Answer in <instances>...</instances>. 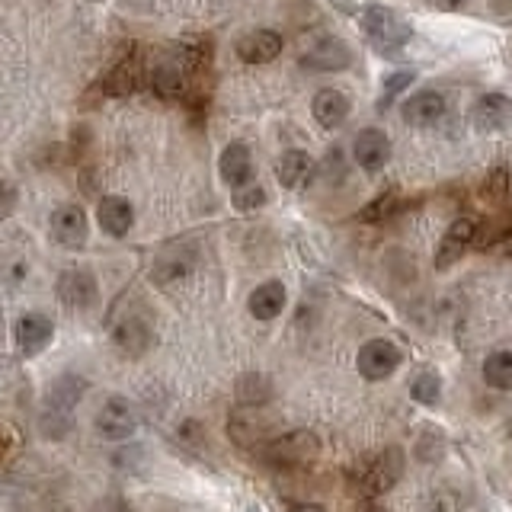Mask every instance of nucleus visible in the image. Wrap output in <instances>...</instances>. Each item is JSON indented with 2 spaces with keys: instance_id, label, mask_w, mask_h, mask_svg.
<instances>
[{
  "instance_id": "f257e3e1",
  "label": "nucleus",
  "mask_w": 512,
  "mask_h": 512,
  "mask_svg": "<svg viewBox=\"0 0 512 512\" xmlns=\"http://www.w3.org/2000/svg\"><path fill=\"white\" fill-rule=\"evenodd\" d=\"M362 26H365L368 42H372L375 52H381V55L400 52V48H404L413 36L410 23L400 20V16L388 7H368L362 16Z\"/></svg>"
},
{
  "instance_id": "f03ea898",
  "label": "nucleus",
  "mask_w": 512,
  "mask_h": 512,
  "mask_svg": "<svg viewBox=\"0 0 512 512\" xmlns=\"http://www.w3.org/2000/svg\"><path fill=\"white\" fill-rule=\"evenodd\" d=\"M317 436L308 429H295V432H285V436L272 439L260 448V455L266 464L272 468H301V464H308L314 455H317Z\"/></svg>"
},
{
  "instance_id": "7ed1b4c3",
  "label": "nucleus",
  "mask_w": 512,
  "mask_h": 512,
  "mask_svg": "<svg viewBox=\"0 0 512 512\" xmlns=\"http://www.w3.org/2000/svg\"><path fill=\"white\" fill-rule=\"evenodd\" d=\"M400 474H404V452H400V448H384V452L375 461H368V468L362 471L359 490L365 496H381L397 484Z\"/></svg>"
},
{
  "instance_id": "20e7f679",
  "label": "nucleus",
  "mask_w": 512,
  "mask_h": 512,
  "mask_svg": "<svg viewBox=\"0 0 512 512\" xmlns=\"http://www.w3.org/2000/svg\"><path fill=\"white\" fill-rule=\"evenodd\" d=\"M400 349L391 343V340H368L362 349H359V375L365 381H384V378H391L397 368H400Z\"/></svg>"
},
{
  "instance_id": "39448f33",
  "label": "nucleus",
  "mask_w": 512,
  "mask_h": 512,
  "mask_svg": "<svg viewBox=\"0 0 512 512\" xmlns=\"http://www.w3.org/2000/svg\"><path fill=\"white\" fill-rule=\"evenodd\" d=\"M96 429H100V436L109 439V442L132 439L135 429H138L132 404H128L125 397H109L106 404L96 410Z\"/></svg>"
},
{
  "instance_id": "423d86ee",
  "label": "nucleus",
  "mask_w": 512,
  "mask_h": 512,
  "mask_svg": "<svg viewBox=\"0 0 512 512\" xmlns=\"http://www.w3.org/2000/svg\"><path fill=\"white\" fill-rule=\"evenodd\" d=\"M352 157L365 173H378L391 157V141L381 128H362L352 141Z\"/></svg>"
},
{
  "instance_id": "0eeeda50",
  "label": "nucleus",
  "mask_w": 512,
  "mask_h": 512,
  "mask_svg": "<svg viewBox=\"0 0 512 512\" xmlns=\"http://www.w3.org/2000/svg\"><path fill=\"white\" fill-rule=\"evenodd\" d=\"M52 237L61 247H84L87 244V212L80 205H58L52 212Z\"/></svg>"
},
{
  "instance_id": "6e6552de",
  "label": "nucleus",
  "mask_w": 512,
  "mask_h": 512,
  "mask_svg": "<svg viewBox=\"0 0 512 512\" xmlns=\"http://www.w3.org/2000/svg\"><path fill=\"white\" fill-rule=\"evenodd\" d=\"M237 58L247 64H269L282 55V36L272 29H253L237 39Z\"/></svg>"
},
{
  "instance_id": "1a4fd4ad",
  "label": "nucleus",
  "mask_w": 512,
  "mask_h": 512,
  "mask_svg": "<svg viewBox=\"0 0 512 512\" xmlns=\"http://www.w3.org/2000/svg\"><path fill=\"white\" fill-rule=\"evenodd\" d=\"M55 324L52 317L45 314H23L16 320V346H20L23 356H39V352L52 343Z\"/></svg>"
},
{
  "instance_id": "9d476101",
  "label": "nucleus",
  "mask_w": 512,
  "mask_h": 512,
  "mask_svg": "<svg viewBox=\"0 0 512 512\" xmlns=\"http://www.w3.org/2000/svg\"><path fill=\"white\" fill-rule=\"evenodd\" d=\"M218 170H221V180L240 189L253 183V157H250V148L240 141H231L228 148L221 151V160H218Z\"/></svg>"
},
{
  "instance_id": "9b49d317",
  "label": "nucleus",
  "mask_w": 512,
  "mask_h": 512,
  "mask_svg": "<svg viewBox=\"0 0 512 512\" xmlns=\"http://www.w3.org/2000/svg\"><path fill=\"white\" fill-rule=\"evenodd\" d=\"M58 298L68 304V308H90L96 301V279L87 269H68L58 279Z\"/></svg>"
},
{
  "instance_id": "f8f14e48",
  "label": "nucleus",
  "mask_w": 512,
  "mask_h": 512,
  "mask_svg": "<svg viewBox=\"0 0 512 512\" xmlns=\"http://www.w3.org/2000/svg\"><path fill=\"white\" fill-rule=\"evenodd\" d=\"M512 122V100L503 93H487L480 96L474 106V125L480 132H500Z\"/></svg>"
},
{
  "instance_id": "ddd939ff",
  "label": "nucleus",
  "mask_w": 512,
  "mask_h": 512,
  "mask_svg": "<svg viewBox=\"0 0 512 512\" xmlns=\"http://www.w3.org/2000/svg\"><path fill=\"white\" fill-rule=\"evenodd\" d=\"M400 109H404V119L410 125L426 128V125H436L445 116V96L436 90H420V93H413Z\"/></svg>"
},
{
  "instance_id": "4468645a",
  "label": "nucleus",
  "mask_w": 512,
  "mask_h": 512,
  "mask_svg": "<svg viewBox=\"0 0 512 512\" xmlns=\"http://www.w3.org/2000/svg\"><path fill=\"white\" fill-rule=\"evenodd\" d=\"M474 234H477L474 221H471V218H458V221L452 224V228L445 231V237H442L439 253H436V266H439V269H448L452 263H458V260H461V253L474 244Z\"/></svg>"
},
{
  "instance_id": "2eb2a0df",
  "label": "nucleus",
  "mask_w": 512,
  "mask_h": 512,
  "mask_svg": "<svg viewBox=\"0 0 512 512\" xmlns=\"http://www.w3.org/2000/svg\"><path fill=\"white\" fill-rule=\"evenodd\" d=\"M349 109H352V103L346 100V93H340V90L324 87V90H317V93H314L311 112H314L317 125H324V128L343 125L346 116H349Z\"/></svg>"
},
{
  "instance_id": "dca6fc26",
  "label": "nucleus",
  "mask_w": 512,
  "mask_h": 512,
  "mask_svg": "<svg viewBox=\"0 0 512 512\" xmlns=\"http://www.w3.org/2000/svg\"><path fill=\"white\" fill-rule=\"evenodd\" d=\"M96 218H100V228L109 237H125L128 231H132L135 212H132V205H128V199H122V196H106V199H100Z\"/></svg>"
},
{
  "instance_id": "f3484780",
  "label": "nucleus",
  "mask_w": 512,
  "mask_h": 512,
  "mask_svg": "<svg viewBox=\"0 0 512 512\" xmlns=\"http://www.w3.org/2000/svg\"><path fill=\"white\" fill-rule=\"evenodd\" d=\"M349 58H352L349 48L340 39H324L301 58V64L311 71H343V68H349Z\"/></svg>"
},
{
  "instance_id": "a211bd4d",
  "label": "nucleus",
  "mask_w": 512,
  "mask_h": 512,
  "mask_svg": "<svg viewBox=\"0 0 512 512\" xmlns=\"http://www.w3.org/2000/svg\"><path fill=\"white\" fill-rule=\"evenodd\" d=\"M285 285L282 282H263V285H256L253 288V295H250V314L256 317V320H276L279 314H282V308H285Z\"/></svg>"
},
{
  "instance_id": "6ab92c4d",
  "label": "nucleus",
  "mask_w": 512,
  "mask_h": 512,
  "mask_svg": "<svg viewBox=\"0 0 512 512\" xmlns=\"http://www.w3.org/2000/svg\"><path fill=\"white\" fill-rule=\"evenodd\" d=\"M311 173H314V160L308 151H285L279 157V164H276V176H279V183L285 189H298L311 180Z\"/></svg>"
},
{
  "instance_id": "aec40b11",
  "label": "nucleus",
  "mask_w": 512,
  "mask_h": 512,
  "mask_svg": "<svg viewBox=\"0 0 512 512\" xmlns=\"http://www.w3.org/2000/svg\"><path fill=\"white\" fill-rule=\"evenodd\" d=\"M266 436V420L256 407H240L231 416V439L237 445H256Z\"/></svg>"
},
{
  "instance_id": "412c9836",
  "label": "nucleus",
  "mask_w": 512,
  "mask_h": 512,
  "mask_svg": "<svg viewBox=\"0 0 512 512\" xmlns=\"http://www.w3.org/2000/svg\"><path fill=\"white\" fill-rule=\"evenodd\" d=\"M116 343L125 352H144L151 346V330L144 320L128 317V320H122V324H116Z\"/></svg>"
},
{
  "instance_id": "4be33fe9",
  "label": "nucleus",
  "mask_w": 512,
  "mask_h": 512,
  "mask_svg": "<svg viewBox=\"0 0 512 512\" xmlns=\"http://www.w3.org/2000/svg\"><path fill=\"white\" fill-rule=\"evenodd\" d=\"M484 381L496 391H512V352H493L484 362Z\"/></svg>"
},
{
  "instance_id": "5701e85b",
  "label": "nucleus",
  "mask_w": 512,
  "mask_h": 512,
  "mask_svg": "<svg viewBox=\"0 0 512 512\" xmlns=\"http://www.w3.org/2000/svg\"><path fill=\"white\" fill-rule=\"evenodd\" d=\"M410 394H413L416 404H426V407L439 404V397H442V378H439L436 368H423V372L413 378Z\"/></svg>"
},
{
  "instance_id": "b1692460",
  "label": "nucleus",
  "mask_w": 512,
  "mask_h": 512,
  "mask_svg": "<svg viewBox=\"0 0 512 512\" xmlns=\"http://www.w3.org/2000/svg\"><path fill=\"white\" fill-rule=\"evenodd\" d=\"M84 391H87V381H80L77 375H64L52 388V394H48V400H52V407L58 410H71L77 400L84 397Z\"/></svg>"
},
{
  "instance_id": "393cba45",
  "label": "nucleus",
  "mask_w": 512,
  "mask_h": 512,
  "mask_svg": "<svg viewBox=\"0 0 512 512\" xmlns=\"http://www.w3.org/2000/svg\"><path fill=\"white\" fill-rule=\"evenodd\" d=\"M272 388H269V381L263 375H247V378H240L237 384V397H240V404L244 407H263L266 400H269Z\"/></svg>"
},
{
  "instance_id": "a878e982",
  "label": "nucleus",
  "mask_w": 512,
  "mask_h": 512,
  "mask_svg": "<svg viewBox=\"0 0 512 512\" xmlns=\"http://www.w3.org/2000/svg\"><path fill=\"white\" fill-rule=\"evenodd\" d=\"M263 202H266L263 186L247 183V186L234 189V208H237V212H256V208H260Z\"/></svg>"
},
{
  "instance_id": "bb28decb",
  "label": "nucleus",
  "mask_w": 512,
  "mask_h": 512,
  "mask_svg": "<svg viewBox=\"0 0 512 512\" xmlns=\"http://www.w3.org/2000/svg\"><path fill=\"white\" fill-rule=\"evenodd\" d=\"M413 84V71H397V74H391L388 80H384V93H381V109H388L397 96H400V90H407Z\"/></svg>"
},
{
  "instance_id": "cd10ccee",
  "label": "nucleus",
  "mask_w": 512,
  "mask_h": 512,
  "mask_svg": "<svg viewBox=\"0 0 512 512\" xmlns=\"http://www.w3.org/2000/svg\"><path fill=\"white\" fill-rule=\"evenodd\" d=\"M391 205H394V192H384V196L378 199V202H372L362 212V221H381L384 215L391 212Z\"/></svg>"
},
{
  "instance_id": "c85d7f7f",
  "label": "nucleus",
  "mask_w": 512,
  "mask_h": 512,
  "mask_svg": "<svg viewBox=\"0 0 512 512\" xmlns=\"http://www.w3.org/2000/svg\"><path fill=\"white\" fill-rule=\"evenodd\" d=\"M16 205V189L10 183H0V221H4Z\"/></svg>"
},
{
  "instance_id": "c756f323",
  "label": "nucleus",
  "mask_w": 512,
  "mask_h": 512,
  "mask_svg": "<svg viewBox=\"0 0 512 512\" xmlns=\"http://www.w3.org/2000/svg\"><path fill=\"white\" fill-rule=\"evenodd\" d=\"M288 512H327V509H320V506H292Z\"/></svg>"
},
{
  "instance_id": "7c9ffc66",
  "label": "nucleus",
  "mask_w": 512,
  "mask_h": 512,
  "mask_svg": "<svg viewBox=\"0 0 512 512\" xmlns=\"http://www.w3.org/2000/svg\"><path fill=\"white\" fill-rule=\"evenodd\" d=\"M365 512H388V509H384V506H368Z\"/></svg>"
},
{
  "instance_id": "2f4dec72",
  "label": "nucleus",
  "mask_w": 512,
  "mask_h": 512,
  "mask_svg": "<svg viewBox=\"0 0 512 512\" xmlns=\"http://www.w3.org/2000/svg\"><path fill=\"white\" fill-rule=\"evenodd\" d=\"M445 4H452V7H458V4H461V0H445Z\"/></svg>"
}]
</instances>
